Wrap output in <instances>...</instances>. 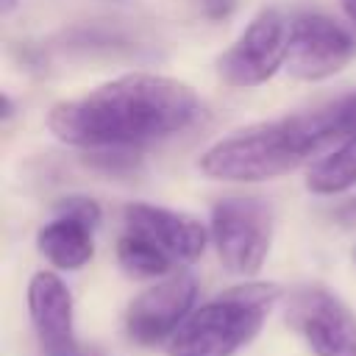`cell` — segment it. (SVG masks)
<instances>
[{"label": "cell", "mask_w": 356, "mask_h": 356, "mask_svg": "<svg viewBox=\"0 0 356 356\" xmlns=\"http://www.w3.org/2000/svg\"><path fill=\"white\" fill-rule=\"evenodd\" d=\"M197 281L186 270H175L142 289L125 309V334L142 348L167 345L181 323L192 314Z\"/></svg>", "instance_id": "obj_8"}, {"label": "cell", "mask_w": 356, "mask_h": 356, "mask_svg": "<svg viewBox=\"0 0 356 356\" xmlns=\"http://www.w3.org/2000/svg\"><path fill=\"white\" fill-rule=\"evenodd\" d=\"M83 161L103 175H131L139 167L136 147H95L86 150Z\"/></svg>", "instance_id": "obj_15"}, {"label": "cell", "mask_w": 356, "mask_h": 356, "mask_svg": "<svg viewBox=\"0 0 356 356\" xmlns=\"http://www.w3.org/2000/svg\"><path fill=\"white\" fill-rule=\"evenodd\" d=\"M356 186V136L334 145L306 170V189L312 195L334 197Z\"/></svg>", "instance_id": "obj_12"}, {"label": "cell", "mask_w": 356, "mask_h": 356, "mask_svg": "<svg viewBox=\"0 0 356 356\" xmlns=\"http://www.w3.org/2000/svg\"><path fill=\"white\" fill-rule=\"evenodd\" d=\"M209 234L222 267L253 278L273 245V211L261 197H220L211 206Z\"/></svg>", "instance_id": "obj_4"}, {"label": "cell", "mask_w": 356, "mask_h": 356, "mask_svg": "<svg viewBox=\"0 0 356 356\" xmlns=\"http://www.w3.org/2000/svg\"><path fill=\"white\" fill-rule=\"evenodd\" d=\"M339 6H342V11H345L348 22L356 28V0H339Z\"/></svg>", "instance_id": "obj_19"}, {"label": "cell", "mask_w": 356, "mask_h": 356, "mask_svg": "<svg viewBox=\"0 0 356 356\" xmlns=\"http://www.w3.org/2000/svg\"><path fill=\"white\" fill-rule=\"evenodd\" d=\"M284 289L273 281H245L192 309L170 337L167 356H234L250 345Z\"/></svg>", "instance_id": "obj_3"}, {"label": "cell", "mask_w": 356, "mask_h": 356, "mask_svg": "<svg viewBox=\"0 0 356 356\" xmlns=\"http://www.w3.org/2000/svg\"><path fill=\"white\" fill-rule=\"evenodd\" d=\"M325 150L328 145L314 111H303L253 122L217 139L200 153L197 170L211 181L259 184L281 178Z\"/></svg>", "instance_id": "obj_2"}, {"label": "cell", "mask_w": 356, "mask_h": 356, "mask_svg": "<svg viewBox=\"0 0 356 356\" xmlns=\"http://www.w3.org/2000/svg\"><path fill=\"white\" fill-rule=\"evenodd\" d=\"M289 25L292 19L281 8H261L236 36V42L217 56L220 81L234 89L267 83L286 64Z\"/></svg>", "instance_id": "obj_5"}, {"label": "cell", "mask_w": 356, "mask_h": 356, "mask_svg": "<svg viewBox=\"0 0 356 356\" xmlns=\"http://www.w3.org/2000/svg\"><path fill=\"white\" fill-rule=\"evenodd\" d=\"M117 261L120 267L134 278H164L175 273V261L150 239L122 231L117 239Z\"/></svg>", "instance_id": "obj_13"}, {"label": "cell", "mask_w": 356, "mask_h": 356, "mask_svg": "<svg viewBox=\"0 0 356 356\" xmlns=\"http://www.w3.org/2000/svg\"><path fill=\"white\" fill-rule=\"evenodd\" d=\"M286 323L314 356H356V314L320 284H306L286 295Z\"/></svg>", "instance_id": "obj_6"}, {"label": "cell", "mask_w": 356, "mask_h": 356, "mask_svg": "<svg viewBox=\"0 0 356 356\" xmlns=\"http://www.w3.org/2000/svg\"><path fill=\"white\" fill-rule=\"evenodd\" d=\"M11 117H14V100H11L8 92H3V95H0V120L8 122Z\"/></svg>", "instance_id": "obj_18"}, {"label": "cell", "mask_w": 356, "mask_h": 356, "mask_svg": "<svg viewBox=\"0 0 356 356\" xmlns=\"http://www.w3.org/2000/svg\"><path fill=\"white\" fill-rule=\"evenodd\" d=\"M356 56V36L328 14L300 11L289 25L284 70L298 81H325L342 72Z\"/></svg>", "instance_id": "obj_7"}, {"label": "cell", "mask_w": 356, "mask_h": 356, "mask_svg": "<svg viewBox=\"0 0 356 356\" xmlns=\"http://www.w3.org/2000/svg\"><path fill=\"white\" fill-rule=\"evenodd\" d=\"M58 356H103V353H97V350H86V348H72V350H64V353H58Z\"/></svg>", "instance_id": "obj_20"}, {"label": "cell", "mask_w": 356, "mask_h": 356, "mask_svg": "<svg viewBox=\"0 0 356 356\" xmlns=\"http://www.w3.org/2000/svg\"><path fill=\"white\" fill-rule=\"evenodd\" d=\"M53 211L56 214H64V217H72V220H81L89 228H97L100 225V217H103L100 203L92 200V197H86V195H67V197L56 200Z\"/></svg>", "instance_id": "obj_16"}, {"label": "cell", "mask_w": 356, "mask_h": 356, "mask_svg": "<svg viewBox=\"0 0 356 356\" xmlns=\"http://www.w3.org/2000/svg\"><path fill=\"white\" fill-rule=\"evenodd\" d=\"M125 231H134L159 245L175 264H192L211 242L209 225L186 211H175L153 203H128L122 209Z\"/></svg>", "instance_id": "obj_9"}, {"label": "cell", "mask_w": 356, "mask_h": 356, "mask_svg": "<svg viewBox=\"0 0 356 356\" xmlns=\"http://www.w3.org/2000/svg\"><path fill=\"white\" fill-rule=\"evenodd\" d=\"M39 253L56 267V270H81L95 256V228H89L81 220L56 214L50 222H44L36 234Z\"/></svg>", "instance_id": "obj_11"}, {"label": "cell", "mask_w": 356, "mask_h": 356, "mask_svg": "<svg viewBox=\"0 0 356 356\" xmlns=\"http://www.w3.org/2000/svg\"><path fill=\"white\" fill-rule=\"evenodd\" d=\"M17 3H19V0H0V14L8 17V14L17 8Z\"/></svg>", "instance_id": "obj_21"}, {"label": "cell", "mask_w": 356, "mask_h": 356, "mask_svg": "<svg viewBox=\"0 0 356 356\" xmlns=\"http://www.w3.org/2000/svg\"><path fill=\"white\" fill-rule=\"evenodd\" d=\"M203 114L195 89L156 72L117 75L47 111V131L72 147H142L192 128Z\"/></svg>", "instance_id": "obj_1"}, {"label": "cell", "mask_w": 356, "mask_h": 356, "mask_svg": "<svg viewBox=\"0 0 356 356\" xmlns=\"http://www.w3.org/2000/svg\"><path fill=\"white\" fill-rule=\"evenodd\" d=\"M28 317L44 356H58L78 348L72 292L53 270H39L28 281Z\"/></svg>", "instance_id": "obj_10"}, {"label": "cell", "mask_w": 356, "mask_h": 356, "mask_svg": "<svg viewBox=\"0 0 356 356\" xmlns=\"http://www.w3.org/2000/svg\"><path fill=\"white\" fill-rule=\"evenodd\" d=\"M317 125L323 131V139L328 150L350 136H356V92H348L320 108H314Z\"/></svg>", "instance_id": "obj_14"}, {"label": "cell", "mask_w": 356, "mask_h": 356, "mask_svg": "<svg viewBox=\"0 0 356 356\" xmlns=\"http://www.w3.org/2000/svg\"><path fill=\"white\" fill-rule=\"evenodd\" d=\"M200 8L209 19H225L236 8V0H200Z\"/></svg>", "instance_id": "obj_17"}]
</instances>
